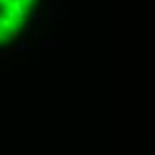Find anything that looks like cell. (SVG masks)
Wrapping results in <instances>:
<instances>
[{"label": "cell", "mask_w": 155, "mask_h": 155, "mask_svg": "<svg viewBox=\"0 0 155 155\" xmlns=\"http://www.w3.org/2000/svg\"><path fill=\"white\" fill-rule=\"evenodd\" d=\"M36 0H0V41H11L25 27Z\"/></svg>", "instance_id": "obj_1"}]
</instances>
